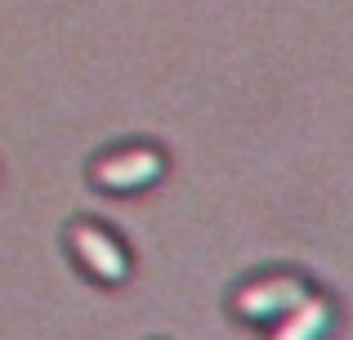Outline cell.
<instances>
[{
	"label": "cell",
	"mask_w": 353,
	"mask_h": 340,
	"mask_svg": "<svg viewBox=\"0 0 353 340\" xmlns=\"http://www.w3.org/2000/svg\"><path fill=\"white\" fill-rule=\"evenodd\" d=\"M161 174H165V152L152 143H125V148L94 157V166H90V179L103 192H143L161 183Z\"/></svg>",
	"instance_id": "1"
},
{
	"label": "cell",
	"mask_w": 353,
	"mask_h": 340,
	"mask_svg": "<svg viewBox=\"0 0 353 340\" xmlns=\"http://www.w3.org/2000/svg\"><path fill=\"white\" fill-rule=\"evenodd\" d=\"M68 246H72V255L81 260V269H85L90 278L108 282V287H117V282L130 278V255H125V246H121V237L112 228L81 219V224L68 228Z\"/></svg>",
	"instance_id": "2"
},
{
	"label": "cell",
	"mask_w": 353,
	"mask_h": 340,
	"mask_svg": "<svg viewBox=\"0 0 353 340\" xmlns=\"http://www.w3.org/2000/svg\"><path fill=\"white\" fill-rule=\"evenodd\" d=\"M309 296V282L295 278V273H277V278H264V282H250L233 296V309L237 318L246 323H277L282 314H291L300 300Z\"/></svg>",
	"instance_id": "3"
},
{
	"label": "cell",
	"mask_w": 353,
	"mask_h": 340,
	"mask_svg": "<svg viewBox=\"0 0 353 340\" xmlns=\"http://www.w3.org/2000/svg\"><path fill=\"white\" fill-rule=\"evenodd\" d=\"M331 323H336V309H331L327 296H304L291 314H282L273 323V336L268 340H327L331 336Z\"/></svg>",
	"instance_id": "4"
}]
</instances>
